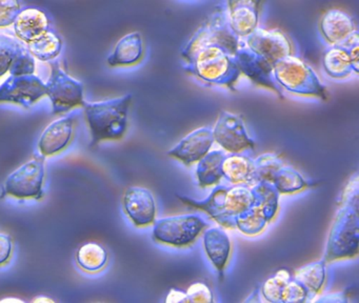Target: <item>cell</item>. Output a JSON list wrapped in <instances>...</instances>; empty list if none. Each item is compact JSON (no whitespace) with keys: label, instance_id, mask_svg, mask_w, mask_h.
Returning a JSON list of instances; mask_svg holds the SVG:
<instances>
[{"label":"cell","instance_id":"obj_23","mask_svg":"<svg viewBox=\"0 0 359 303\" xmlns=\"http://www.w3.org/2000/svg\"><path fill=\"white\" fill-rule=\"evenodd\" d=\"M20 12V4L13 0L1 1L0 0V27H8L15 21Z\"/></svg>","mask_w":359,"mask_h":303},{"label":"cell","instance_id":"obj_14","mask_svg":"<svg viewBox=\"0 0 359 303\" xmlns=\"http://www.w3.org/2000/svg\"><path fill=\"white\" fill-rule=\"evenodd\" d=\"M49 23L47 15L43 11L29 8L20 10L13 25L18 37L30 43L49 29Z\"/></svg>","mask_w":359,"mask_h":303},{"label":"cell","instance_id":"obj_2","mask_svg":"<svg viewBox=\"0 0 359 303\" xmlns=\"http://www.w3.org/2000/svg\"><path fill=\"white\" fill-rule=\"evenodd\" d=\"M43 180L45 156H37L34 159L22 164L8 177L1 197L9 195L16 198L39 199L43 196Z\"/></svg>","mask_w":359,"mask_h":303},{"label":"cell","instance_id":"obj_6","mask_svg":"<svg viewBox=\"0 0 359 303\" xmlns=\"http://www.w3.org/2000/svg\"><path fill=\"white\" fill-rule=\"evenodd\" d=\"M47 95V83L34 74L11 75L0 86V102L18 103L30 107Z\"/></svg>","mask_w":359,"mask_h":303},{"label":"cell","instance_id":"obj_3","mask_svg":"<svg viewBox=\"0 0 359 303\" xmlns=\"http://www.w3.org/2000/svg\"><path fill=\"white\" fill-rule=\"evenodd\" d=\"M207 225L198 215L168 217L156 223L153 235L157 241L171 245H189Z\"/></svg>","mask_w":359,"mask_h":303},{"label":"cell","instance_id":"obj_18","mask_svg":"<svg viewBox=\"0 0 359 303\" xmlns=\"http://www.w3.org/2000/svg\"><path fill=\"white\" fill-rule=\"evenodd\" d=\"M222 175L231 182H250L255 178V166L245 156H230L222 164Z\"/></svg>","mask_w":359,"mask_h":303},{"label":"cell","instance_id":"obj_19","mask_svg":"<svg viewBox=\"0 0 359 303\" xmlns=\"http://www.w3.org/2000/svg\"><path fill=\"white\" fill-rule=\"evenodd\" d=\"M62 39L57 34L48 29L43 35L28 43L29 50L41 61H49L58 56L62 50Z\"/></svg>","mask_w":359,"mask_h":303},{"label":"cell","instance_id":"obj_8","mask_svg":"<svg viewBox=\"0 0 359 303\" xmlns=\"http://www.w3.org/2000/svg\"><path fill=\"white\" fill-rule=\"evenodd\" d=\"M213 136L214 140L232 153H239L243 149L255 145L254 141L248 136L241 117L228 112H222L214 128Z\"/></svg>","mask_w":359,"mask_h":303},{"label":"cell","instance_id":"obj_12","mask_svg":"<svg viewBox=\"0 0 359 303\" xmlns=\"http://www.w3.org/2000/svg\"><path fill=\"white\" fill-rule=\"evenodd\" d=\"M226 6L229 25L235 35L247 37L257 29L259 2L229 1Z\"/></svg>","mask_w":359,"mask_h":303},{"label":"cell","instance_id":"obj_17","mask_svg":"<svg viewBox=\"0 0 359 303\" xmlns=\"http://www.w3.org/2000/svg\"><path fill=\"white\" fill-rule=\"evenodd\" d=\"M230 240L222 229H212L205 235V246L214 264L222 271L230 254Z\"/></svg>","mask_w":359,"mask_h":303},{"label":"cell","instance_id":"obj_10","mask_svg":"<svg viewBox=\"0 0 359 303\" xmlns=\"http://www.w3.org/2000/svg\"><path fill=\"white\" fill-rule=\"evenodd\" d=\"M123 208L136 227L154 222L156 204L152 193L144 187H130L123 196Z\"/></svg>","mask_w":359,"mask_h":303},{"label":"cell","instance_id":"obj_4","mask_svg":"<svg viewBox=\"0 0 359 303\" xmlns=\"http://www.w3.org/2000/svg\"><path fill=\"white\" fill-rule=\"evenodd\" d=\"M47 95L53 103L54 114L65 113L85 103L83 84L70 77L58 62L53 63Z\"/></svg>","mask_w":359,"mask_h":303},{"label":"cell","instance_id":"obj_25","mask_svg":"<svg viewBox=\"0 0 359 303\" xmlns=\"http://www.w3.org/2000/svg\"><path fill=\"white\" fill-rule=\"evenodd\" d=\"M34 302H48L53 303L54 301L51 298H46V297H39V298L34 299Z\"/></svg>","mask_w":359,"mask_h":303},{"label":"cell","instance_id":"obj_21","mask_svg":"<svg viewBox=\"0 0 359 303\" xmlns=\"http://www.w3.org/2000/svg\"><path fill=\"white\" fill-rule=\"evenodd\" d=\"M108 255L106 250L98 243L90 242L83 244L77 254V261L88 271H98L106 265Z\"/></svg>","mask_w":359,"mask_h":303},{"label":"cell","instance_id":"obj_22","mask_svg":"<svg viewBox=\"0 0 359 303\" xmlns=\"http://www.w3.org/2000/svg\"><path fill=\"white\" fill-rule=\"evenodd\" d=\"M24 48V46L13 38L0 35V76L10 71L12 63Z\"/></svg>","mask_w":359,"mask_h":303},{"label":"cell","instance_id":"obj_7","mask_svg":"<svg viewBox=\"0 0 359 303\" xmlns=\"http://www.w3.org/2000/svg\"><path fill=\"white\" fill-rule=\"evenodd\" d=\"M250 50L269 65H275L291 54V43L279 29H255L245 37Z\"/></svg>","mask_w":359,"mask_h":303},{"label":"cell","instance_id":"obj_15","mask_svg":"<svg viewBox=\"0 0 359 303\" xmlns=\"http://www.w3.org/2000/svg\"><path fill=\"white\" fill-rule=\"evenodd\" d=\"M144 54V41L138 32L123 36L109 56L108 63L111 67L132 65L137 63Z\"/></svg>","mask_w":359,"mask_h":303},{"label":"cell","instance_id":"obj_11","mask_svg":"<svg viewBox=\"0 0 359 303\" xmlns=\"http://www.w3.org/2000/svg\"><path fill=\"white\" fill-rule=\"evenodd\" d=\"M213 142V132L210 128H198L187 135L177 147L169 151L168 155L177 158L187 166H190L208 155Z\"/></svg>","mask_w":359,"mask_h":303},{"label":"cell","instance_id":"obj_26","mask_svg":"<svg viewBox=\"0 0 359 303\" xmlns=\"http://www.w3.org/2000/svg\"><path fill=\"white\" fill-rule=\"evenodd\" d=\"M0 302H24V301L20 300V299H16V298H7V299H3V300L0 301Z\"/></svg>","mask_w":359,"mask_h":303},{"label":"cell","instance_id":"obj_5","mask_svg":"<svg viewBox=\"0 0 359 303\" xmlns=\"http://www.w3.org/2000/svg\"><path fill=\"white\" fill-rule=\"evenodd\" d=\"M275 75L281 86L297 94L320 95L316 90L325 93L314 72L304 61L296 57L287 56L274 65Z\"/></svg>","mask_w":359,"mask_h":303},{"label":"cell","instance_id":"obj_20","mask_svg":"<svg viewBox=\"0 0 359 303\" xmlns=\"http://www.w3.org/2000/svg\"><path fill=\"white\" fill-rule=\"evenodd\" d=\"M224 159V154L218 151L205 155L201 159L203 161L199 163L198 170H197V177H198L201 187L214 184L224 176L222 170Z\"/></svg>","mask_w":359,"mask_h":303},{"label":"cell","instance_id":"obj_16","mask_svg":"<svg viewBox=\"0 0 359 303\" xmlns=\"http://www.w3.org/2000/svg\"><path fill=\"white\" fill-rule=\"evenodd\" d=\"M323 65L332 77H346L353 69L355 71L350 50L344 43L337 44L327 50L323 57Z\"/></svg>","mask_w":359,"mask_h":303},{"label":"cell","instance_id":"obj_1","mask_svg":"<svg viewBox=\"0 0 359 303\" xmlns=\"http://www.w3.org/2000/svg\"><path fill=\"white\" fill-rule=\"evenodd\" d=\"M131 100V95H126L100 102L85 101L83 107L91 132V147L102 140L121 139L125 135Z\"/></svg>","mask_w":359,"mask_h":303},{"label":"cell","instance_id":"obj_24","mask_svg":"<svg viewBox=\"0 0 359 303\" xmlns=\"http://www.w3.org/2000/svg\"><path fill=\"white\" fill-rule=\"evenodd\" d=\"M12 239L9 235L0 234V265L7 262L11 256Z\"/></svg>","mask_w":359,"mask_h":303},{"label":"cell","instance_id":"obj_9","mask_svg":"<svg viewBox=\"0 0 359 303\" xmlns=\"http://www.w3.org/2000/svg\"><path fill=\"white\" fill-rule=\"evenodd\" d=\"M77 115L79 111L75 109L70 115L60 118L47 126L39 142V149L43 156L54 155L68 147L74 135Z\"/></svg>","mask_w":359,"mask_h":303},{"label":"cell","instance_id":"obj_13","mask_svg":"<svg viewBox=\"0 0 359 303\" xmlns=\"http://www.w3.org/2000/svg\"><path fill=\"white\" fill-rule=\"evenodd\" d=\"M319 27L325 40L336 46L356 31L352 17L338 8L327 11L321 18Z\"/></svg>","mask_w":359,"mask_h":303}]
</instances>
